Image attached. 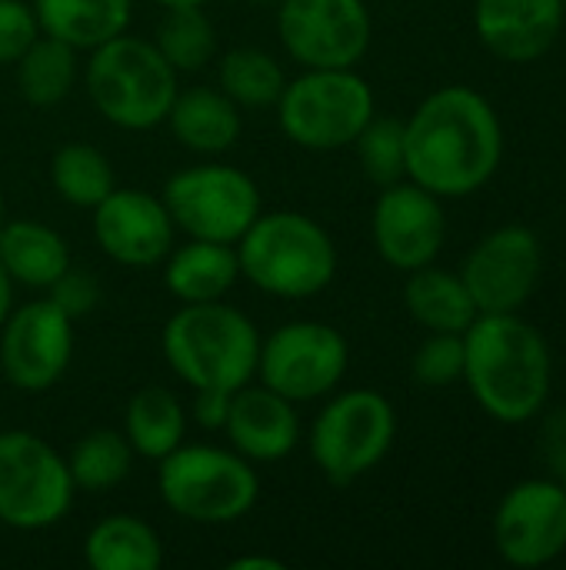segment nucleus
<instances>
[{"label":"nucleus","mask_w":566,"mask_h":570,"mask_svg":"<svg viewBox=\"0 0 566 570\" xmlns=\"http://www.w3.org/2000/svg\"><path fill=\"white\" fill-rule=\"evenodd\" d=\"M230 570H284L287 564L280 561V558H270V554H240V558H234Z\"/></svg>","instance_id":"4c0bfd02"},{"label":"nucleus","mask_w":566,"mask_h":570,"mask_svg":"<svg viewBox=\"0 0 566 570\" xmlns=\"http://www.w3.org/2000/svg\"><path fill=\"white\" fill-rule=\"evenodd\" d=\"M157 494L170 514L203 528L247 518L260 498V478L234 448L180 444L157 461Z\"/></svg>","instance_id":"423d86ee"},{"label":"nucleus","mask_w":566,"mask_h":570,"mask_svg":"<svg viewBox=\"0 0 566 570\" xmlns=\"http://www.w3.org/2000/svg\"><path fill=\"white\" fill-rule=\"evenodd\" d=\"M564 20V0H477L474 3V30L480 43L507 63L540 60L557 43Z\"/></svg>","instance_id":"6ab92c4d"},{"label":"nucleus","mask_w":566,"mask_h":570,"mask_svg":"<svg viewBox=\"0 0 566 570\" xmlns=\"http://www.w3.org/2000/svg\"><path fill=\"white\" fill-rule=\"evenodd\" d=\"M407 180L437 197H470L487 187L504 160V124L494 104L464 83L420 100L404 120Z\"/></svg>","instance_id":"f257e3e1"},{"label":"nucleus","mask_w":566,"mask_h":570,"mask_svg":"<svg viewBox=\"0 0 566 570\" xmlns=\"http://www.w3.org/2000/svg\"><path fill=\"white\" fill-rule=\"evenodd\" d=\"M350 147L357 150L360 170H364V177L370 184L390 187L397 180H407V137H404V120L374 114Z\"/></svg>","instance_id":"2f4dec72"},{"label":"nucleus","mask_w":566,"mask_h":570,"mask_svg":"<svg viewBox=\"0 0 566 570\" xmlns=\"http://www.w3.org/2000/svg\"><path fill=\"white\" fill-rule=\"evenodd\" d=\"M93 240L120 267H157L173 247V220L150 190L113 187L93 210Z\"/></svg>","instance_id":"f3484780"},{"label":"nucleus","mask_w":566,"mask_h":570,"mask_svg":"<svg viewBox=\"0 0 566 570\" xmlns=\"http://www.w3.org/2000/svg\"><path fill=\"white\" fill-rule=\"evenodd\" d=\"M50 184L63 204L77 210H93L117 187V174L100 147L70 140L50 157Z\"/></svg>","instance_id":"cd10ccee"},{"label":"nucleus","mask_w":566,"mask_h":570,"mask_svg":"<svg viewBox=\"0 0 566 570\" xmlns=\"http://www.w3.org/2000/svg\"><path fill=\"white\" fill-rule=\"evenodd\" d=\"M234 247L240 277L270 297L307 301L327 291L337 277L334 237L320 220L300 210H260Z\"/></svg>","instance_id":"20e7f679"},{"label":"nucleus","mask_w":566,"mask_h":570,"mask_svg":"<svg viewBox=\"0 0 566 570\" xmlns=\"http://www.w3.org/2000/svg\"><path fill=\"white\" fill-rule=\"evenodd\" d=\"M37 37L40 23L33 7L27 0H0V67H13Z\"/></svg>","instance_id":"f704fd0d"},{"label":"nucleus","mask_w":566,"mask_h":570,"mask_svg":"<svg viewBox=\"0 0 566 570\" xmlns=\"http://www.w3.org/2000/svg\"><path fill=\"white\" fill-rule=\"evenodd\" d=\"M404 307L430 334H464L480 314L464 277L434 264L407 274Z\"/></svg>","instance_id":"5701e85b"},{"label":"nucleus","mask_w":566,"mask_h":570,"mask_svg":"<svg viewBox=\"0 0 566 570\" xmlns=\"http://www.w3.org/2000/svg\"><path fill=\"white\" fill-rule=\"evenodd\" d=\"M494 544L510 568H544L566 551V491L554 478L514 484L494 514Z\"/></svg>","instance_id":"2eb2a0df"},{"label":"nucleus","mask_w":566,"mask_h":570,"mask_svg":"<svg viewBox=\"0 0 566 570\" xmlns=\"http://www.w3.org/2000/svg\"><path fill=\"white\" fill-rule=\"evenodd\" d=\"M564 10H566V0H564Z\"/></svg>","instance_id":"37998d69"},{"label":"nucleus","mask_w":566,"mask_h":570,"mask_svg":"<svg viewBox=\"0 0 566 570\" xmlns=\"http://www.w3.org/2000/svg\"><path fill=\"white\" fill-rule=\"evenodd\" d=\"M230 394H234V391H193L190 417H193L203 431H224L227 407H230Z\"/></svg>","instance_id":"e433bc0d"},{"label":"nucleus","mask_w":566,"mask_h":570,"mask_svg":"<svg viewBox=\"0 0 566 570\" xmlns=\"http://www.w3.org/2000/svg\"><path fill=\"white\" fill-rule=\"evenodd\" d=\"M224 434L230 448L250 464H274L297 451L300 414L297 404L264 387L260 381L244 384L230 394Z\"/></svg>","instance_id":"a211bd4d"},{"label":"nucleus","mask_w":566,"mask_h":570,"mask_svg":"<svg viewBox=\"0 0 566 570\" xmlns=\"http://www.w3.org/2000/svg\"><path fill=\"white\" fill-rule=\"evenodd\" d=\"M180 73L163 60L150 37L117 33L87 50L83 90L93 110L117 130L143 134L167 120L180 90Z\"/></svg>","instance_id":"39448f33"},{"label":"nucleus","mask_w":566,"mask_h":570,"mask_svg":"<svg viewBox=\"0 0 566 570\" xmlns=\"http://www.w3.org/2000/svg\"><path fill=\"white\" fill-rule=\"evenodd\" d=\"M153 47L163 53V60L177 73H197L207 63H214L220 50V37L214 20L203 7H173L163 10V17L153 27Z\"/></svg>","instance_id":"c85d7f7f"},{"label":"nucleus","mask_w":566,"mask_h":570,"mask_svg":"<svg viewBox=\"0 0 566 570\" xmlns=\"http://www.w3.org/2000/svg\"><path fill=\"white\" fill-rule=\"evenodd\" d=\"M17 90L30 107L63 104L80 80V50L40 33L13 63Z\"/></svg>","instance_id":"bb28decb"},{"label":"nucleus","mask_w":566,"mask_h":570,"mask_svg":"<svg viewBox=\"0 0 566 570\" xmlns=\"http://www.w3.org/2000/svg\"><path fill=\"white\" fill-rule=\"evenodd\" d=\"M67 458L33 431H0V524L10 531H47L73 508Z\"/></svg>","instance_id":"1a4fd4ad"},{"label":"nucleus","mask_w":566,"mask_h":570,"mask_svg":"<svg viewBox=\"0 0 566 570\" xmlns=\"http://www.w3.org/2000/svg\"><path fill=\"white\" fill-rule=\"evenodd\" d=\"M350 367L347 337L324 321H290L260 337L257 381L294 404L330 397Z\"/></svg>","instance_id":"9b49d317"},{"label":"nucleus","mask_w":566,"mask_h":570,"mask_svg":"<svg viewBox=\"0 0 566 570\" xmlns=\"http://www.w3.org/2000/svg\"><path fill=\"white\" fill-rule=\"evenodd\" d=\"M10 311H13V281H10L7 271L0 267V327H3V321L10 317Z\"/></svg>","instance_id":"58836bf2"},{"label":"nucleus","mask_w":566,"mask_h":570,"mask_svg":"<svg viewBox=\"0 0 566 570\" xmlns=\"http://www.w3.org/2000/svg\"><path fill=\"white\" fill-rule=\"evenodd\" d=\"M180 147L200 157H220L234 150L244 134V110L220 87H180L167 120H163Z\"/></svg>","instance_id":"aec40b11"},{"label":"nucleus","mask_w":566,"mask_h":570,"mask_svg":"<svg viewBox=\"0 0 566 570\" xmlns=\"http://www.w3.org/2000/svg\"><path fill=\"white\" fill-rule=\"evenodd\" d=\"M133 448L123 438V431L113 428H93L83 438H77V444L67 454V468L73 478V488L83 494H103L110 488H117L130 468H133Z\"/></svg>","instance_id":"7c9ffc66"},{"label":"nucleus","mask_w":566,"mask_h":570,"mask_svg":"<svg viewBox=\"0 0 566 570\" xmlns=\"http://www.w3.org/2000/svg\"><path fill=\"white\" fill-rule=\"evenodd\" d=\"M374 247L384 264L394 271H417L437 261L447 240V214L444 197L430 194L414 180H397L380 187L370 217Z\"/></svg>","instance_id":"dca6fc26"},{"label":"nucleus","mask_w":566,"mask_h":570,"mask_svg":"<svg viewBox=\"0 0 566 570\" xmlns=\"http://www.w3.org/2000/svg\"><path fill=\"white\" fill-rule=\"evenodd\" d=\"M544 274L540 237L524 224L490 230L467 254L460 277L480 314H520Z\"/></svg>","instance_id":"ddd939ff"},{"label":"nucleus","mask_w":566,"mask_h":570,"mask_svg":"<svg viewBox=\"0 0 566 570\" xmlns=\"http://www.w3.org/2000/svg\"><path fill=\"white\" fill-rule=\"evenodd\" d=\"M397 441L394 404L370 387L334 391L317 411L307 451L320 478L334 488H350L384 464Z\"/></svg>","instance_id":"6e6552de"},{"label":"nucleus","mask_w":566,"mask_h":570,"mask_svg":"<svg viewBox=\"0 0 566 570\" xmlns=\"http://www.w3.org/2000/svg\"><path fill=\"white\" fill-rule=\"evenodd\" d=\"M83 561L93 570H157L163 541L137 514H110L87 531Z\"/></svg>","instance_id":"a878e982"},{"label":"nucleus","mask_w":566,"mask_h":570,"mask_svg":"<svg viewBox=\"0 0 566 570\" xmlns=\"http://www.w3.org/2000/svg\"><path fill=\"white\" fill-rule=\"evenodd\" d=\"M464 381L487 417L527 424L550 401V344L520 314H477L464 331Z\"/></svg>","instance_id":"f03ea898"},{"label":"nucleus","mask_w":566,"mask_h":570,"mask_svg":"<svg viewBox=\"0 0 566 570\" xmlns=\"http://www.w3.org/2000/svg\"><path fill=\"white\" fill-rule=\"evenodd\" d=\"M187 424H190V414L183 401L173 391L150 384V387H140L127 401L120 431L130 441L137 458L157 464L187 441Z\"/></svg>","instance_id":"393cba45"},{"label":"nucleus","mask_w":566,"mask_h":570,"mask_svg":"<svg viewBox=\"0 0 566 570\" xmlns=\"http://www.w3.org/2000/svg\"><path fill=\"white\" fill-rule=\"evenodd\" d=\"M40 33L87 53L130 27L133 0H33Z\"/></svg>","instance_id":"b1692460"},{"label":"nucleus","mask_w":566,"mask_h":570,"mask_svg":"<svg viewBox=\"0 0 566 570\" xmlns=\"http://www.w3.org/2000/svg\"><path fill=\"white\" fill-rule=\"evenodd\" d=\"M7 217H3V187H0V224H3Z\"/></svg>","instance_id":"a19ab883"},{"label":"nucleus","mask_w":566,"mask_h":570,"mask_svg":"<svg viewBox=\"0 0 566 570\" xmlns=\"http://www.w3.org/2000/svg\"><path fill=\"white\" fill-rule=\"evenodd\" d=\"M160 200L177 230L193 240L217 244H237L264 210L254 177L220 160L177 170L167 180Z\"/></svg>","instance_id":"9d476101"},{"label":"nucleus","mask_w":566,"mask_h":570,"mask_svg":"<svg viewBox=\"0 0 566 570\" xmlns=\"http://www.w3.org/2000/svg\"><path fill=\"white\" fill-rule=\"evenodd\" d=\"M274 107L284 137L314 154L350 147L377 114L374 90L354 67H300Z\"/></svg>","instance_id":"0eeeda50"},{"label":"nucleus","mask_w":566,"mask_h":570,"mask_svg":"<svg viewBox=\"0 0 566 570\" xmlns=\"http://www.w3.org/2000/svg\"><path fill=\"white\" fill-rule=\"evenodd\" d=\"M257 3H280V0H257Z\"/></svg>","instance_id":"79ce46f5"},{"label":"nucleus","mask_w":566,"mask_h":570,"mask_svg":"<svg viewBox=\"0 0 566 570\" xmlns=\"http://www.w3.org/2000/svg\"><path fill=\"white\" fill-rule=\"evenodd\" d=\"M410 374L420 387H450L464 381V334H430L414 361Z\"/></svg>","instance_id":"473e14b6"},{"label":"nucleus","mask_w":566,"mask_h":570,"mask_svg":"<svg viewBox=\"0 0 566 570\" xmlns=\"http://www.w3.org/2000/svg\"><path fill=\"white\" fill-rule=\"evenodd\" d=\"M73 361V321L47 297L20 304L0 327V371L23 394L50 391Z\"/></svg>","instance_id":"4468645a"},{"label":"nucleus","mask_w":566,"mask_h":570,"mask_svg":"<svg viewBox=\"0 0 566 570\" xmlns=\"http://www.w3.org/2000/svg\"><path fill=\"white\" fill-rule=\"evenodd\" d=\"M237 281L240 261L234 244L187 237L183 247H170V254L163 257V284L180 304L224 301Z\"/></svg>","instance_id":"412c9836"},{"label":"nucleus","mask_w":566,"mask_h":570,"mask_svg":"<svg viewBox=\"0 0 566 570\" xmlns=\"http://www.w3.org/2000/svg\"><path fill=\"white\" fill-rule=\"evenodd\" d=\"M540 461L547 478H554L566 491V407H557L544 417L540 428Z\"/></svg>","instance_id":"c9c22d12"},{"label":"nucleus","mask_w":566,"mask_h":570,"mask_svg":"<svg viewBox=\"0 0 566 570\" xmlns=\"http://www.w3.org/2000/svg\"><path fill=\"white\" fill-rule=\"evenodd\" d=\"M160 347L190 391H237L257 377L260 331L224 301L180 304L163 324Z\"/></svg>","instance_id":"7ed1b4c3"},{"label":"nucleus","mask_w":566,"mask_h":570,"mask_svg":"<svg viewBox=\"0 0 566 570\" xmlns=\"http://www.w3.org/2000/svg\"><path fill=\"white\" fill-rule=\"evenodd\" d=\"M160 10H173V7H207L210 0H153Z\"/></svg>","instance_id":"ea45409f"},{"label":"nucleus","mask_w":566,"mask_h":570,"mask_svg":"<svg viewBox=\"0 0 566 570\" xmlns=\"http://www.w3.org/2000/svg\"><path fill=\"white\" fill-rule=\"evenodd\" d=\"M0 267L7 271L13 287L47 291L70 267V247L43 220H3Z\"/></svg>","instance_id":"4be33fe9"},{"label":"nucleus","mask_w":566,"mask_h":570,"mask_svg":"<svg viewBox=\"0 0 566 570\" xmlns=\"http://www.w3.org/2000/svg\"><path fill=\"white\" fill-rule=\"evenodd\" d=\"M284 83H287V73L280 60L260 47H234L217 60V87L240 110L274 107Z\"/></svg>","instance_id":"c756f323"},{"label":"nucleus","mask_w":566,"mask_h":570,"mask_svg":"<svg viewBox=\"0 0 566 570\" xmlns=\"http://www.w3.org/2000/svg\"><path fill=\"white\" fill-rule=\"evenodd\" d=\"M43 294H47V301L57 304L70 321L93 314L97 304H100V284H97V277H93L90 271L73 267V264H70Z\"/></svg>","instance_id":"72a5a7b5"},{"label":"nucleus","mask_w":566,"mask_h":570,"mask_svg":"<svg viewBox=\"0 0 566 570\" xmlns=\"http://www.w3.org/2000/svg\"><path fill=\"white\" fill-rule=\"evenodd\" d=\"M277 33L300 67H357L370 50L374 20L364 0H280Z\"/></svg>","instance_id":"f8f14e48"}]
</instances>
